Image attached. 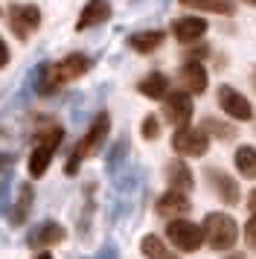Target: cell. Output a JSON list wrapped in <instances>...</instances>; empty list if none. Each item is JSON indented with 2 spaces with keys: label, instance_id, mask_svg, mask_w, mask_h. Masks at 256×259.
Masks as SVG:
<instances>
[{
  "label": "cell",
  "instance_id": "1",
  "mask_svg": "<svg viewBox=\"0 0 256 259\" xmlns=\"http://www.w3.org/2000/svg\"><path fill=\"white\" fill-rule=\"evenodd\" d=\"M88 67H91V59L81 56V53H73V56L56 61V64H47L44 70H41V79H38V91L41 94H56L61 84L84 76Z\"/></svg>",
  "mask_w": 256,
  "mask_h": 259
},
{
  "label": "cell",
  "instance_id": "2",
  "mask_svg": "<svg viewBox=\"0 0 256 259\" xmlns=\"http://www.w3.org/2000/svg\"><path fill=\"white\" fill-rule=\"evenodd\" d=\"M108 134H111V117L102 111V114H96V119H93L91 128L84 131V137L76 143V149H73V154H70V163H67V175H76L81 160L102 149V143H105Z\"/></svg>",
  "mask_w": 256,
  "mask_h": 259
},
{
  "label": "cell",
  "instance_id": "3",
  "mask_svg": "<svg viewBox=\"0 0 256 259\" xmlns=\"http://www.w3.org/2000/svg\"><path fill=\"white\" fill-rule=\"evenodd\" d=\"M201 227H204V242H209L212 250H233L239 242V224L227 212H209Z\"/></svg>",
  "mask_w": 256,
  "mask_h": 259
},
{
  "label": "cell",
  "instance_id": "4",
  "mask_svg": "<svg viewBox=\"0 0 256 259\" xmlns=\"http://www.w3.org/2000/svg\"><path fill=\"white\" fill-rule=\"evenodd\" d=\"M166 239L178 250L192 253V250H198V247L204 245V227L195 222H189V219H172L169 227H166Z\"/></svg>",
  "mask_w": 256,
  "mask_h": 259
},
{
  "label": "cell",
  "instance_id": "5",
  "mask_svg": "<svg viewBox=\"0 0 256 259\" xmlns=\"http://www.w3.org/2000/svg\"><path fill=\"white\" fill-rule=\"evenodd\" d=\"M61 137H64V131L61 128H50V131L41 134L38 146H35L32 154H29V175L32 178H41L47 169H50V160H53V154H56Z\"/></svg>",
  "mask_w": 256,
  "mask_h": 259
},
{
  "label": "cell",
  "instance_id": "6",
  "mask_svg": "<svg viewBox=\"0 0 256 259\" xmlns=\"http://www.w3.org/2000/svg\"><path fill=\"white\" fill-rule=\"evenodd\" d=\"M172 149L184 157H204L209 149V137L204 128H192V125H184V128H175L172 137Z\"/></svg>",
  "mask_w": 256,
  "mask_h": 259
},
{
  "label": "cell",
  "instance_id": "7",
  "mask_svg": "<svg viewBox=\"0 0 256 259\" xmlns=\"http://www.w3.org/2000/svg\"><path fill=\"white\" fill-rule=\"evenodd\" d=\"M166 105H163V114H166V122H172L175 128H184L189 125V119H192V96L186 94V91H169V96L163 99Z\"/></svg>",
  "mask_w": 256,
  "mask_h": 259
},
{
  "label": "cell",
  "instance_id": "8",
  "mask_svg": "<svg viewBox=\"0 0 256 259\" xmlns=\"http://www.w3.org/2000/svg\"><path fill=\"white\" fill-rule=\"evenodd\" d=\"M219 108L230 119H239V122L253 119V108H250V102H247L236 88H230V84H221L219 88Z\"/></svg>",
  "mask_w": 256,
  "mask_h": 259
},
{
  "label": "cell",
  "instance_id": "9",
  "mask_svg": "<svg viewBox=\"0 0 256 259\" xmlns=\"http://www.w3.org/2000/svg\"><path fill=\"white\" fill-rule=\"evenodd\" d=\"M9 24H12V32L21 38V41H26L29 32L41 26V9L38 6H18L15 3L9 9Z\"/></svg>",
  "mask_w": 256,
  "mask_h": 259
},
{
  "label": "cell",
  "instance_id": "10",
  "mask_svg": "<svg viewBox=\"0 0 256 259\" xmlns=\"http://www.w3.org/2000/svg\"><path fill=\"white\" fill-rule=\"evenodd\" d=\"M204 175H207L209 187L216 189V195L221 198V204H227V207H236V204H239V198H242L239 184H236L227 172H221V169H207Z\"/></svg>",
  "mask_w": 256,
  "mask_h": 259
},
{
  "label": "cell",
  "instance_id": "11",
  "mask_svg": "<svg viewBox=\"0 0 256 259\" xmlns=\"http://www.w3.org/2000/svg\"><path fill=\"white\" fill-rule=\"evenodd\" d=\"M207 82H209V76H207V67L201 61L189 59L181 67V84H184L186 94H204L207 91Z\"/></svg>",
  "mask_w": 256,
  "mask_h": 259
},
{
  "label": "cell",
  "instance_id": "12",
  "mask_svg": "<svg viewBox=\"0 0 256 259\" xmlns=\"http://www.w3.org/2000/svg\"><path fill=\"white\" fill-rule=\"evenodd\" d=\"M58 242H64V227L58 222H44L29 233V247H35V250H47Z\"/></svg>",
  "mask_w": 256,
  "mask_h": 259
},
{
  "label": "cell",
  "instance_id": "13",
  "mask_svg": "<svg viewBox=\"0 0 256 259\" xmlns=\"http://www.w3.org/2000/svg\"><path fill=\"white\" fill-rule=\"evenodd\" d=\"M172 35L178 38L181 44H192V41L207 35V21H204V18H195V15L178 18V21L172 24Z\"/></svg>",
  "mask_w": 256,
  "mask_h": 259
},
{
  "label": "cell",
  "instance_id": "14",
  "mask_svg": "<svg viewBox=\"0 0 256 259\" xmlns=\"http://www.w3.org/2000/svg\"><path fill=\"white\" fill-rule=\"evenodd\" d=\"M189 212V198L186 192H178V189H169L166 195L157 198V215H166V219H181Z\"/></svg>",
  "mask_w": 256,
  "mask_h": 259
},
{
  "label": "cell",
  "instance_id": "15",
  "mask_svg": "<svg viewBox=\"0 0 256 259\" xmlns=\"http://www.w3.org/2000/svg\"><path fill=\"white\" fill-rule=\"evenodd\" d=\"M111 18V3L108 0H88V6L81 9L76 29H88V26H99Z\"/></svg>",
  "mask_w": 256,
  "mask_h": 259
},
{
  "label": "cell",
  "instance_id": "16",
  "mask_svg": "<svg viewBox=\"0 0 256 259\" xmlns=\"http://www.w3.org/2000/svg\"><path fill=\"white\" fill-rule=\"evenodd\" d=\"M166 41V32L163 29H146V32H134L128 38V47L134 53H154Z\"/></svg>",
  "mask_w": 256,
  "mask_h": 259
},
{
  "label": "cell",
  "instance_id": "17",
  "mask_svg": "<svg viewBox=\"0 0 256 259\" xmlns=\"http://www.w3.org/2000/svg\"><path fill=\"white\" fill-rule=\"evenodd\" d=\"M166 178H169V184H172V189H178V192H192V169L184 163V160H172V163L166 166Z\"/></svg>",
  "mask_w": 256,
  "mask_h": 259
},
{
  "label": "cell",
  "instance_id": "18",
  "mask_svg": "<svg viewBox=\"0 0 256 259\" xmlns=\"http://www.w3.org/2000/svg\"><path fill=\"white\" fill-rule=\"evenodd\" d=\"M137 91L146 96V99H166V96H169V79H166L163 73H149V76L137 84Z\"/></svg>",
  "mask_w": 256,
  "mask_h": 259
},
{
  "label": "cell",
  "instance_id": "19",
  "mask_svg": "<svg viewBox=\"0 0 256 259\" xmlns=\"http://www.w3.org/2000/svg\"><path fill=\"white\" fill-rule=\"evenodd\" d=\"M32 184H21V195H18V201H15V210H12V224H23L26 222V215H29V210H32Z\"/></svg>",
  "mask_w": 256,
  "mask_h": 259
},
{
  "label": "cell",
  "instance_id": "20",
  "mask_svg": "<svg viewBox=\"0 0 256 259\" xmlns=\"http://www.w3.org/2000/svg\"><path fill=\"white\" fill-rule=\"evenodd\" d=\"M140 250H143V256L146 259H178V253H172L163 239L157 236H143V242H140Z\"/></svg>",
  "mask_w": 256,
  "mask_h": 259
},
{
  "label": "cell",
  "instance_id": "21",
  "mask_svg": "<svg viewBox=\"0 0 256 259\" xmlns=\"http://www.w3.org/2000/svg\"><path fill=\"white\" fill-rule=\"evenodd\" d=\"M233 160H236V169H239L244 178H250V181H253V178H256V149H253V146H239Z\"/></svg>",
  "mask_w": 256,
  "mask_h": 259
},
{
  "label": "cell",
  "instance_id": "22",
  "mask_svg": "<svg viewBox=\"0 0 256 259\" xmlns=\"http://www.w3.org/2000/svg\"><path fill=\"white\" fill-rule=\"evenodd\" d=\"M195 9H207V12H219V15H233V0H198L192 3Z\"/></svg>",
  "mask_w": 256,
  "mask_h": 259
},
{
  "label": "cell",
  "instance_id": "23",
  "mask_svg": "<svg viewBox=\"0 0 256 259\" xmlns=\"http://www.w3.org/2000/svg\"><path fill=\"white\" fill-rule=\"evenodd\" d=\"M143 137L146 140H157L160 137V119L154 117V114H149V117L143 119Z\"/></svg>",
  "mask_w": 256,
  "mask_h": 259
},
{
  "label": "cell",
  "instance_id": "24",
  "mask_svg": "<svg viewBox=\"0 0 256 259\" xmlns=\"http://www.w3.org/2000/svg\"><path fill=\"white\" fill-rule=\"evenodd\" d=\"M204 131H216V134H221V140H230L233 137V131L227 128V125L216 122V119H204Z\"/></svg>",
  "mask_w": 256,
  "mask_h": 259
},
{
  "label": "cell",
  "instance_id": "25",
  "mask_svg": "<svg viewBox=\"0 0 256 259\" xmlns=\"http://www.w3.org/2000/svg\"><path fill=\"white\" fill-rule=\"evenodd\" d=\"M244 242H247V247L256 253V215H250V222L244 224Z\"/></svg>",
  "mask_w": 256,
  "mask_h": 259
},
{
  "label": "cell",
  "instance_id": "26",
  "mask_svg": "<svg viewBox=\"0 0 256 259\" xmlns=\"http://www.w3.org/2000/svg\"><path fill=\"white\" fill-rule=\"evenodd\" d=\"M9 64V47H6V41L0 38V67H6Z\"/></svg>",
  "mask_w": 256,
  "mask_h": 259
},
{
  "label": "cell",
  "instance_id": "27",
  "mask_svg": "<svg viewBox=\"0 0 256 259\" xmlns=\"http://www.w3.org/2000/svg\"><path fill=\"white\" fill-rule=\"evenodd\" d=\"M247 210H250V212L256 215V189L250 192V195H247Z\"/></svg>",
  "mask_w": 256,
  "mask_h": 259
},
{
  "label": "cell",
  "instance_id": "28",
  "mask_svg": "<svg viewBox=\"0 0 256 259\" xmlns=\"http://www.w3.org/2000/svg\"><path fill=\"white\" fill-rule=\"evenodd\" d=\"M227 259H247V256H244V253H239V250H236V253H230V256H227Z\"/></svg>",
  "mask_w": 256,
  "mask_h": 259
},
{
  "label": "cell",
  "instance_id": "29",
  "mask_svg": "<svg viewBox=\"0 0 256 259\" xmlns=\"http://www.w3.org/2000/svg\"><path fill=\"white\" fill-rule=\"evenodd\" d=\"M35 259H53V256H50V253H38Z\"/></svg>",
  "mask_w": 256,
  "mask_h": 259
},
{
  "label": "cell",
  "instance_id": "30",
  "mask_svg": "<svg viewBox=\"0 0 256 259\" xmlns=\"http://www.w3.org/2000/svg\"><path fill=\"white\" fill-rule=\"evenodd\" d=\"M181 3H184V6H192V3H198V0H181Z\"/></svg>",
  "mask_w": 256,
  "mask_h": 259
},
{
  "label": "cell",
  "instance_id": "31",
  "mask_svg": "<svg viewBox=\"0 0 256 259\" xmlns=\"http://www.w3.org/2000/svg\"><path fill=\"white\" fill-rule=\"evenodd\" d=\"M244 3H250V6H256V0H244Z\"/></svg>",
  "mask_w": 256,
  "mask_h": 259
},
{
  "label": "cell",
  "instance_id": "32",
  "mask_svg": "<svg viewBox=\"0 0 256 259\" xmlns=\"http://www.w3.org/2000/svg\"><path fill=\"white\" fill-rule=\"evenodd\" d=\"M253 84H256V70H253Z\"/></svg>",
  "mask_w": 256,
  "mask_h": 259
}]
</instances>
